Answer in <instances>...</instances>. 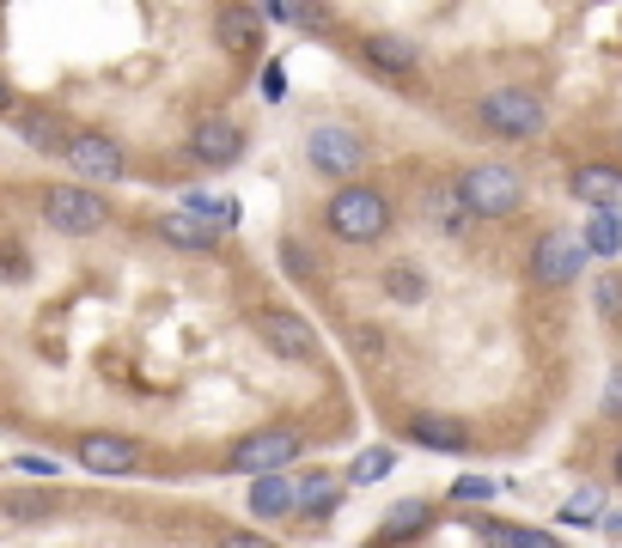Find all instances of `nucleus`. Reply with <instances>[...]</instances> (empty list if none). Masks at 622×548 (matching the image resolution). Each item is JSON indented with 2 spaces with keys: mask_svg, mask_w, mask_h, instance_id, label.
<instances>
[{
  "mask_svg": "<svg viewBox=\"0 0 622 548\" xmlns=\"http://www.w3.org/2000/svg\"><path fill=\"white\" fill-rule=\"evenodd\" d=\"M239 153H244V129L232 117H208L189 129V158L196 165H232Z\"/></svg>",
  "mask_w": 622,
  "mask_h": 548,
  "instance_id": "obj_11",
  "label": "nucleus"
},
{
  "mask_svg": "<svg viewBox=\"0 0 622 548\" xmlns=\"http://www.w3.org/2000/svg\"><path fill=\"white\" fill-rule=\"evenodd\" d=\"M477 122L494 141H537V134L549 129V105H543L531 86H494V91H482Z\"/></svg>",
  "mask_w": 622,
  "mask_h": 548,
  "instance_id": "obj_2",
  "label": "nucleus"
},
{
  "mask_svg": "<svg viewBox=\"0 0 622 548\" xmlns=\"http://www.w3.org/2000/svg\"><path fill=\"white\" fill-rule=\"evenodd\" d=\"M251 512L257 518H293V512H299V482H293V475H263V482H251Z\"/></svg>",
  "mask_w": 622,
  "mask_h": 548,
  "instance_id": "obj_18",
  "label": "nucleus"
},
{
  "mask_svg": "<svg viewBox=\"0 0 622 548\" xmlns=\"http://www.w3.org/2000/svg\"><path fill=\"white\" fill-rule=\"evenodd\" d=\"M305 165L318 171V177H360V165H367V141H360V129H348V122H318V129L305 134Z\"/></svg>",
  "mask_w": 622,
  "mask_h": 548,
  "instance_id": "obj_6",
  "label": "nucleus"
},
{
  "mask_svg": "<svg viewBox=\"0 0 622 548\" xmlns=\"http://www.w3.org/2000/svg\"><path fill=\"white\" fill-rule=\"evenodd\" d=\"M153 232H160L165 244H177V250H196V256H201V250H214V244H220V232H214L208 220H196V213H184V208H177V213H165V220H153Z\"/></svg>",
  "mask_w": 622,
  "mask_h": 548,
  "instance_id": "obj_17",
  "label": "nucleus"
},
{
  "mask_svg": "<svg viewBox=\"0 0 622 548\" xmlns=\"http://www.w3.org/2000/svg\"><path fill=\"white\" fill-rule=\"evenodd\" d=\"M604 494H598V487H580V494H568V500H561V512H556V518L561 524H574V530H586V524H604Z\"/></svg>",
  "mask_w": 622,
  "mask_h": 548,
  "instance_id": "obj_23",
  "label": "nucleus"
},
{
  "mask_svg": "<svg viewBox=\"0 0 622 548\" xmlns=\"http://www.w3.org/2000/svg\"><path fill=\"white\" fill-rule=\"evenodd\" d=\"M7 512H19V518H43V512H50V500H37V494H19V500H7Z\"/></svg>",
  "mask_w": 622,
  "mask_h": 548,
  "instance_id": "obj_35",
  "label": "nucleus"
},
{
  "mask_svg": "<svg viewBox=\"0 0 622 548\" xmlns=\"http://www.w3.org/2000/svg\"><path fill=\"white\" fill-rule=\"evenodd\" d=\"M568 196L592 213H616L622 208V171L616 165H580L568 177Z\"/></svg>",
  "mask_w": 622,
  "mask_h": 548,
  "instance_id": "obj_14",
  "label": "nucleus"
},
{
  "mask_svg": "<svg viewBox=\"0 0 622 548\" xmlns=\"http://www.w3.org/2000/svg\"><path fill=\"white\" fill-rule=\"evenodd\" d=\"M598 530H604V536H622V506H610V512H604V524H598Z\"/></svg>",
  "mask_w": 622,
  "mask_h": 548,
  "instance_id": "obj_36",
  "label": "nucleus"
},
{
  "mask_svg": "<svg viewBox=\"0 0 622 548\" xmlns=\"http://www.w3.org/2000/svg\"><path fill=\"white\" fill-rule=\"evenodd\" d=\"M384 293H391L397 305H422L427 299V281H422L415 262H391V268H384Z\"/></svg>",
  "mask_w": 622,
  "mask_h": 548,
  "instance_id": "obj_22",
  "label": "nucleus"
},
{
  "mask_svg": "<svg viewBox=\"0 0 622 548\" xmlns=\"http://www.w3.org/2000/svg\"><path fill=\"white\" fill-rule=\"evenodd\" d=\"M74 457H80V470H92V475H134L141 470V445L122 439V432H86V439L74 445Z\"/></svg>",
  "mask_w": 622,
  "mask_h": 548,
  "instance_id": "obj_10",
  "label": "nucleus"
},
{
  "mask_svg": "<svg viewBox=\"0 0 622 548\" xmlns=\"http://www.w3.org/2000/svg\"><path fill=\"white\" fill-rule=\"evenodd\" d=\"M372 548H384V542H372Z\"/></svg>",
  "mask_w": 622,
  "mask_h": 548,
  "instance_id": "obj_39",
  "label": "nucleus"
},
{
  "mask_svg": "<svg viewBox=\"0 0 622 548\" xmlns=\"http://www.w3.org/2000/svg\"><path fill=\"white\" fill-rule=\"evenodd\" d=\"M257 19H263V13H220V43H226V50H251V43H257Z\"/></svg>",
  "mask_w": 622,
  "mask_h": 548,
  "instance_id": "obj_28",
  "label": "nucleus"
},
{
  "mask_svg": "<svg viewBox=\"0 0 622 548\" xmlns=\"http://www.w3.org/2000/svg\"><path fill=\"white\" fill-rule=\"evenodd\" d=\"M43 226H55L62 238H92L110 226V201L80 183H55V189H43Z\"/></svg>",
  "mask_w": 622,
  "mask_h": 548,
  "instance_id": "obj_5",
  "label": "nucleus"
},
{
  "mask_svg": "<svg viewBox=\"0 0 622 548\" xmlns=\"http://www.w3.org/2000/svg\"><path fill=\"white\" fill-rule=\"evenodd\" d=\"M67 171H74V177H92V183H117L122 171H129V158H122V146L110 141L105 129H74V141H67Z\"/></svg>",
  "mask_w": 622,
  "mask_h": 548,
  "instance_id": "obj_9",
  "label": "nucleus"
},
{
  "mask_svg": "<svg viewBox=\"0 0 622 548\" xmlns=\"http://www.w3.org/2000/svg\"><path fill=\"white\" fill-rule=\"evenodd\" d=\"M489 494H494L489 475H458V482H451V500H489Z\"/></svg>",
  "mask_w": 622,
  "mask_h": 548,
  "instance_id": "obj_32",
  "label": "nucleus"
},
{
  "mask_svg": "<svg viewBox=\"0 0 622 548\" xmlns=\"http://www.w3.org/2000/svg\"><path fill=\"white\" fill-rule=\"evenodd\" d=\"M0 117H13V86L0 79Z\"/></svg>",
  "mask_w": 622,
  "mask_h": 548,
  "instance_id": "obj_37",
  "label": "nucleus"
},
{
  "mask_svg": "<svg viewBox=\"0 0 622 548\" xmlns=\"http://www.w3.org/2000/svg\"><path fill=\"white\" fill-rule=\"evenodd\" d=\"M598 317H604V324L622 317V274H598Z\"/></svg>",
  "mask_w": 622,
  "mask_h": 548,
  "instance_id": "obj_30",
  "label": "nucleus"
},
{
  "mask_svg": "<svg viewBox=\"0 0 622 548\" xmlns=\"http://www.w3.org/2000/svg\"><path fill=\"white\" fill-rule=\"evenodd\" d=\"M220 548H275V542H269V536H257V530H226Z\"/></svg>",
  "mask_w": 622,
  "mask_h": 548,
  "instance_id": "obj_34",
  "label": "nucleus"
},
{
  "mask_svg": "<svg viewBox=\"0 0 622 548\" xmlns=\"http://www.w3.org/2000/svg\"><path fill=\"white\" fill-rule=\"evenodd\" d=\"M391 470H397V451H391V445H372V451L354 457V475H348V482H354V487H372V482H384Z\"/></svg>",
  "mask_w": 622,
  "mask_h": 548,
  "instance_id": "obj_25",
  "label": "nucleus"
},
{
  "mask_svg": "<svg viewBox=\"0 0 622 548\" xmlns=\"http://www.w3.org/2000/svg\"><path fill=\"white\" fill-rule=\"evenodd\" d=\"M269 25H324V7H305V0H275L263 7Z\"/></svg>",
  "mask_w": 622,
  "mask_h": 548,
  "instance_id": "obj_27",
  "label": "nucleus"
},
{
  "mask_svg": "<svg viewBox=\"0 0 622 548\" xmlns=\"http://www.w3.org/2000/svg\"><path fill=\"white\" fill-rule=\"evenodd\" d=\"M299 451H305V432L299 427H257V432H244V439L226 451V470L263 482V475H287V463Z\"/></svg>",
  "mask_w": 622,
  "mask_h": 548,
  "instance_id": "obj_4",
  "label": "nucleus"
},
{
  "mask_svg": "<svg viewBox=\"0 0 622 548\" xmlns=\"http://www.w3.org/2000/svg\"><path fill=\"white\" fill-rule=\"evenodd\" d=\"M336 506H342V482L330 470H312L299 482V518H330Z\"/></svg>",
  "mask_w": 622,
  "mask_h": 548,
  "instance_id": "obj_19",
  "label": "nucleus"
},
{
  "mask_svg": "<svg viewBox=\"0 0 622 548\" xmlns=\"http://www.w3.org/2000/svg\"><path fill=\"white\" fill-rule=\"evenodd\" d=\"M251 329L263 336V348L269 353H281V360H299V365H312L318 360V329L305 324L299 311H281V305H263V311L251 317Z\"/></svg>",
  "mask_w": 622,
  "mask_h": 548,
  "instance_id": "obj_8",
  "label": "nucleus"
},
{
  "mask_svg": "<svg viewBox=\"0 0 622 548\" xmlns=\"http://www.w3.org/2000/svg\"><path fill=\"white\" fill-rule=\"evenodd\" d=\"M13 470H19V475H37V482H50L62 463H55V457H37V451H19V457H13Z\"/></svg>",
  "mask_w": 622,
  "mask_h": 548,
  "instance_id": "obj_31",
  "label": "nucleus"
},
{
  "mask_svg": "<svg viewBox=\"0 0 622 548\" xmlns=\"http://www.w3.org/2000/svg\"><path fill=\"white\" fill-rule=\"evenodd\" d=\"M580 238H586L592 256H616V250H622V220H616V213H592Z\"/></svg>",
  "mask_w": 622,
  "mask_h": 548,
  "instance_id": "obj_26",
  "label": "nucleus"
},
{
  "mask_svg": "<svg viewBox=\"0 0 622 548\" xmlns=\"http://www.w3.org/2000/svg\"><path fill=\"white\" fill-rule=\"evenodd\" d=\"M604 415H610V420H622V365L610 372V384H604Z\"/></svg>",
  "mask_w": 622,
  "mask_h": 548,
  "instance_id": "obj_33",
  "label": "nucleus"
},
{
  "mask_svg": "<svg viewBox=\"0 0 622 548\" xmlns=\"http://www.w3.org/2000/svg\"><path fill=\"white\" fill-rule=\"evenodd\" d=\"M610 470H616V482H622V445H616V457H610Z\"/></svg>",
  "mask_w": 622,
  "mask_h": 548,
  "instance_id": "obj_38",
  "label": "nucleus"
},
{
  "mask_svg": "<svg viewBox=\"0 0 622 548\" xmlns=\"http://www.w3.org/2000/svg\"><path fill=\"white\" fill-rule=\"evenodd\" d=\"M427 518H434L427 500H403V506H391V512H384V542H410Z\"/></svg>",
  "mask_w": 622,
  "mask_h": 548,
  "instance_id": "obj_21",
  "label": "nucleus"
},
{
  "mask_svg": "<svg viewBox=\"0 0 622 548\" xmlns=\"http://www.w3.org/2000/svg\"><path fill=\"white\" fill-rule=\"evenodd\" d=\"M13 129H19V141L25 146H37V153H62V158H67V141H74L50 110H13Z\"/></svg>",
  "mask_w": 622,
  "mask_h": 548,
  "instance_id": "obj_16",
  "label": "nucleus"
},
{
  "mask_svg": "<svg viewBox=\"0 0 622 548\" xmlns=\"http://www.w3.org/2000/svg\"><path fill=\"white\" fill-rule=\"evenodd\" d=\"M458 189L477 220H513L525 208V177L513 165H501V158H482V165L458 171Z\"/></svg>",
  "mask_w": 622,
  "mask_h": 548,
  "instance_id": "obj_3",
  "label": "nucleus"
},
{
  "mask_svg": "<svg viewBox=\"0 0 622 548\" xmlns=\"http://www.w3.org/2000/svg\"><path fill=\"white\" fill-rule=\"evenodd\" d=\"M360 55H367V67H379V74H391V79H410L415 67H422V50H415L403 31H367V37H360Z\"/></svg>",
  "mask_w": 622,
  "mask_h": 548,
  "instance_id": "obj_13",
  "label": "nucleus"
},
{
  "mask_svg": "<svg viewBox=\"0 0 622 548\" xmlns=\"http://www.w3.org/2000/svg\"><path fill=\"white\" fill-rule=\"evenodd\" d=\"M281 268H293V281H318V262H312V250L293 244V238H281Z\"/></svg>",
  "mask_w": 622,
  "mask_h": 548,
  "instance_id": "obj_29",
  "label": "nucleus"
},
{
  "mask_svg": "<svg viewBox=\"0 0 622 548\" xmlns=\"http://www.w3.org/2000/svg\"><path fill=\"white\" fill-rule=\"evenodd\" d=\"M422 213L439 226V238H463L470 226H477V213H470V201H463L458 177L451 183H427L422 189Z\"/></svg>",
  "mask_w": 622,
  "mask_h": 548,
  "instance_id": "obj_12",
  "label": "nucleus"
},
{
  "mask_svg": "<svg viewBox=\"0 0 622 548\" xmlns=\"http://www.w3.org/2000/svg\"><path fill=\"white\" fill-rule=\"evenodd\" d=\"M184 213H196V220H208L214 232H232V226H239V201H220V196H189L184 201Z\"/></svg>",
  "mask_w": 622,
  "mask_h": 548,
  "instance_id": "obj_24",
  "label": "nucleus"
},
{
  "mask_svg": "<svg viewBox=\"0 0 622 548\" xmlns=\"http://www.w3.org/2000/svg\"><path fill=\"white\" fill-rule=\"evenodd\" d=\"M586 238L580 232H568V226H549V232L531 244V281L537 287H568V281H580V268H586Z\"/></svg>",
  "mask_w": 622,
  "mask_h": 548,
  "instance_id": "obj_7",
  "label": "nucleus"
},
{
  "mask_svg": "<svg viewBox=\"0 0 622 548\" xmlns=\"http://www.w3.org/2000/svg\"><path fill=\"white\" fill-rule=\"evenodd\" d=\"M391 220H397V208H391V196H379L372 183H342L330 201H324V232L336 238V244H379L384 232H391Z\"/></svg>",
  "mask_w": 622,
  "mask_h": 548,
  "instance_id": "obj_1",
  "label": "nucleus"
},
{
  "mask_svg": "<svg viewBox=\"0 0 622 548\" xmlns=\"http://www.w3.org/2000/svg\"><path fill=\"white\" fill-rule=\"evenodd\" d=\"M482 548H561L549 530H525V524H482Z\"/></svg>",
  "mask_w": 622,
  "mask_h": 548,
  "instance_id": "obj_20",
  "label": "nucleus"
},
{
  "mask_svg": "<svg viewBox=\"0 0 622 548\" xmlns=\"http://www.w3.org/2000/svg\"><path fill=\"white\" fill-rule=\"evenodd\" d=\"M410 439L422 451H446V457H463L470 451V427L451 415H410Z\"/></svg>",
  "mask_w": 622,
  "mask_h": 548,
  "instance_id": "obj_15",
  "label": "nucleus"
}]
</instances>
